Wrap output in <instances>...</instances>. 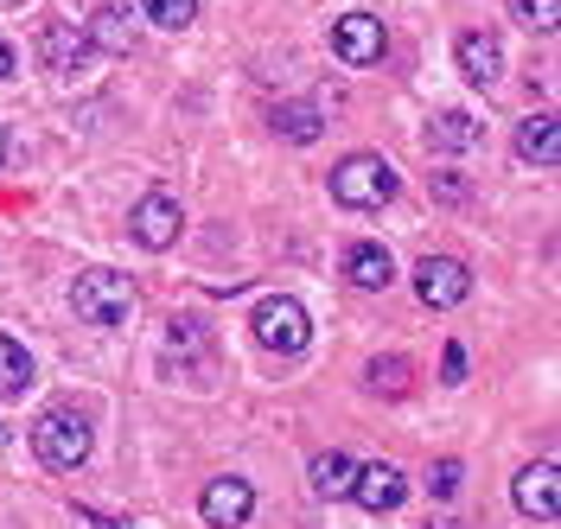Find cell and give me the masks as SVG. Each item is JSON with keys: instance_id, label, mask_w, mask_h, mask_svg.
<instances>
[{"instance_id": "obj_22", "label": "cell", "mask_w": 561, "mask_h": 529, "mask_svg": "<svg viewBox=\"0 0 561 529\" xmlns=\"http://www.w3.org/2000/svg\"><path fill=\"white\" fill-rule=\"evenodd\" d=\"M167 352H173V357H205V325H198V319H173Z\"/></svg>"}, {"instance_id": "obj_21", "label": "cell", "mask_w": 561, "mask_h": 529, "mask_svg": "<svg viewBox=\"0 0 561 529\" xmlns=\"http://www.w3.org/2000/svg\"><path fill=\"white\" fill-rule=\"evenodd\" d=\"M140 13H147L153 26H167V33H185V26L198 20V0H140Z\"/></svg>"}, {"instance_id": "obj_31", "label": "cell", "mask_w": 561, "mask_h": 529, "mask_svg": "<svg viewBox=\"0 0 561 529\" xmlns=\"http://www.w3.org/2000/svg\"><path fill=\"white\" fill-rule=\"evenodd\" d=\"M0 440H7V427H0Z\"/></svg>"}, {"instance_id": "obj_10", "label": "cell", "mask_w": 561, "mask_h": 529, "mask_svg": "<svg viewBox=\"0 0 561 529\" xmlns=\"http://www.w3.org/2000/svg\"><path fill=\"white\" fill-rule=\"evenodd\" d=\"M351 497H357L364 510H377V517H383V510H396V504L409 497V479H402L396 465H383V459H377V465H357V479H351Z\"/></svg>"}, {"instance_id": "obj_8", "label": "cell", "mask_w": 561, "mask_h": 529, "mask_svg": "<svg viewBox=\"0 0 561 529\" xmlns=\"http://www.w3.org/2000/svg\"><path fill=\"white\" fill-rule=\"evenodd\" d=\"M179 223H185V217H179V205L167 198V192H147V198L135 205V217H128V230H135L140 249H173Z\"/></svg>"}, {"instance_id": "obj_17", "label": "cell", "mask_w": 561, "mask_h": 529, "mask_svg": "<svg viewBox=\"0 0 561 529\" xmlns=\"http://www.w3.org/2000/svg\"><path fill=\"white\" fill-rule=\"evenodd\" d=\"M307 479H313V497H351V479H357V465L345 453H319L307 465Z\"/></svg>"}, {"instance_id": "obj_15", "label": "cell", "mask_w": 561, "mask_h": 529, "mask_svg": "<svg viewBox=\"0 0 561 529\" xmlns=\"http://www.w3.org/2000/svg\"><path fill=\"white\" fill-rule=\"evenodd\" d=\"M345 275H351V287H364V294H383V287L396 281V268H389V249L357 243V249L345 255Z\"/></svg>"}, {"instance_id": "obj_9", "label": "cell", "mask_w": 561, "mask_h": 529, "mask_svg": "<svg viewBox=\"0 0 561 529\" xmlns=\"http://www.w3.org/2000/svg\"><path fill=\"white\" fill-rule=\"evenodd\" d=\"M198 510H205L210 529H237V524H249L255 492H249V479H210L205 497H198Z\"/></svg>"}, {"instance_id": "obj_6", "label": "cell", "mask_w": 561, "mask_h": 529, "mask_svg": "<svg viewBox=\"0 0 561 529\" xmlns=\"http://www.w3.org/2000/svg\"><path fill=\"white\" fill-rule=\"evenodd\" d=\"M511 497H517V510H524V517L556 524V517H561V472H556V459L524 465V472H517V485H511Z\"/></svg>"}, {"instance_id": "obj_4", "label": "cell", "mask_w": 561, "mask_h": 529, "mask_svg": "<svg viewBox=\"0 0 561 529\" xmlns=\"http://www.w3.org/2000/svg\"><path fill=\"white\" fill-rule=\"evenodd\" d=\"M249 325H255V345H262V352H280V357H300L307 352V338H313L307 307L287 300V294H268V300L249 313Z\"/></svg>"}, {"instance_id": "obj_24", "label": "cell", "mask_w": 561, "mask_h": 529, "mask_svg": "<svg viewBox=\"0 0 561 529\" xmlns=\"http://www.w3.org/2000/svg\"><path fill=\"white\" fill-rule=\"evenodd\" d=\"M427 192H434L440 205H466V192H472V185H466L459 173H434V179H427Z\"/></svg>"}, {"instance_id": "obj_27", "label": "cell", "mask_w": 561, "mask_h": 529, "mask_svg": "<svg viewBox=\"0 0 561 529\" xmlns=\"http://www.w3.org/2000/svg\"><path fill=\"white\" fill-rule=\"evenodd\" d=\"M20 71V58H13V45H7V38H0V83H7V77Z\"/></svg>"}, {"instance_id": "obj_19", "label": "cell", "mask_w": 561, "mask_h": 529, "mask_svg": "<svg viewBox=\"0 0 561 529\" xmlns=\"http://www.w3.org/2000/svg\"><path fill=\"white\" fill-rule=\"evenodd\" d=\"M319 128H325V122H319V108L313 103H280L275 108V135H287V141H319Z\"/></svg>"}, {"instance_id": "obj_25", "label": "cell", "mask_w": 561, "mask_h": 529, "mask_svg": "<svg viewBox=\"0 0 561 529\" xmlns=\"http://www.w3.org/2000/svg\"><path fill=\"white\" fill-rule=\"evenodd\" d=\"M459 479H466V472H459V459H440V465L427 472V485H434V497H454V492H459Z\"/></svg>"}, {"instance_id": "obj_3", "label": "cell", "mask_w": 561, "mask_h": 529, "mask_svg": "<svg viewBox=\"0 0 561 529\" xmlns=\"http://www.w3.org/2000/svg\"><path fill=\"white\" fill-rule=\"evenodd\" d=\"M33 447L51 472H77V465L90 459V422H83L77 409H45L33 422Z\"/></svg>"}, {"instance_id": "obj_29", "label": "cell", "mask_w": 561, "mask_h": 529, "mask_svg": "<svg viewBox=\"0 0 561 529\" xmlns=\"http://www.w3.org/2000/svg\"><path fill=\"white\" fill-rule=\"evenodd\" d=\"M0 160H7V135H0Z\"/></svg>"}, {"instance_id": "obj_2", "label": "cell", "mask_w": 561, "mask_h": 529, "mask_svg": "<svg viewBox=\"0 0 561 529\" xmlns=\"http://www.w3.org/2000/svg\"><path fill=\"white\" fill-rule=\"evenodd\" d=\"M332 198L351 205V211H377V205L396 198V166L383 153H351L345 166L332 173Z\"/></svg>"}, {"instance_id": "obj_30", "label": "cell", "mask_w": 561, "mask_h": 529, "mask_svg": "<svg viewBox=\"0 0 561 529\" xmlns=\"http://www.w3.org/2000/svg\"><path fill=\"white\" fill-rule=\"evenodd\" d=\"M427 529H454V524H427Z\"/></svg>"}, {"instance_id": "obj_28", "label": "cell", "mask_w": 561, "mask_h": 529, "mask_svg": "<svg viewBox=\"0 0 561 529\" xmlns=\"http://www.w3.org/2000/svg\"><path fill=\"white\" fill-rule=\"evenodd\" d=\"M83 517H90V524H96V529H122V524H108V517H96V510H83Z\"/></svg>"}, {"instance_id": "obj_23", "label": "cell", "mask_w": 561, "mask_h": 529, "mask_svg": "<svg viewBox=\"0 0 561 529\" xmlns=\"http://www.w3.org/2000/svg\"><path fill=\"white\" fill-rule=\"evenodd\" d=\"M517 13H524L536 33H556L561 26V0H517Z\"/></svg>"}, {"instance_id": "obj_26", "label": "cell", "mask_w": 561, "mask_h": 529, "mask_svg": "<svg viewBox=\"0 0 561 529\" xmlns=\"http://www.w3.org/2000/svg\"><path fill=\"white\" fill-rule=\"evenodd\" d=\"M440 370H447V383H466V352H459V345H447V357H440Z\"/></svg>"}, {"instance_id": "obj_12", "label": "cell", "mask_w": 561, "mask_h": 529, "mask_svg": "<svg viewBox=\"0 0 561 529\" xmlns=\"http://www.w3.org/2000/svg\"><path fill=\"white\" fill-rule=\"evenodd\" d=\"M83 38H90V51H128V45H135V13L115 7V0H103V7L83 20Z\"/></svg>"}, {"instance_id": "obj_13", "label": "cell", "mask_w": 561, "mask_h": 529, "mask_svg": "<svg viewBox=\"0 0 561 529\" xmlns=\"http://www.w3.org/2000/svg\"><path fill=\"white\" fill-rule=\"evenodd\" d=\"M459 71H466V83L491 90L497 71H504V45H497L491 33H459Z\"/></svg>"}, {"instance_id": "obj_11", "label": "cell", "mask_w": 561, "mask_h": 529, "mask_svg": "<svg viewBox=\"0 0 561 529\" xmlns=\"http://www.w3.org/2000/svg\"><path fill=\"white\" fill-rule=\"evenodd\" d=\"M38 58H45V71H83V58H90V38H83V26H70V20H51L45 33H38Z\"/></svg>"}, {"instance_id": "obj_14", "label": "cell", "mask_w": 561, "mask_h": 529, "mask_svg": "<svg viewBox=\"0 0 561 529\" xmlns=\"http://www.w3.org/2000/svg\"><path fill=\"white\" fill-rule=\"evenodd\" d=\"M517 153H524V160H536V166H556V160H561L556 115H529V122H517Z\"/></svg>"}, {"instance_id": "obj_5", "label": "cell", "mask_w": 561, "mask_h": 529, "mask_svg": "<svg viewBox=\"0 0 561 529\" xmlns=\"http://www.w3.org/2000/svg\"><path fill=\"white\" fill-rule=\"evenodd\" d=\"M415 294L434 307V313H447V307H459V300L472 294V268H466V262H454V255H421Z\"/></svg>"}, {"instance_id": "obj_20", "label": "cell", "mask_w": 561, "mask_h": 529, "mask_svg": "<svg viewBox=\"0 0 561 529\" xmlns=\"http://www.w3.org/2000/svg\"><path fill=\"white\" fill-rule=\"evenodd\" d=\"M26 383H33V357H26V345L0 338V395H26Z\"/></svg>"}, {"instance_id": "obj_7", "label": "cell", "mask_w": 561, "mask_h": 529, "mask_svg": "<svg viewBox=\"0 0 561 529\" xmlns=\"http://www.w3.org/2000/svg\"><path fill=\"white\" fill-rule=\"evenodd\" d=\"M332 45L345 65H377L383 58V20L377 13H339L332 20Z\"/></svg>"}, {"instance_id": "obj_16", "label": "cell", "mask_w": 561, "mask_h": 529, "mask_svg": "<svg viewBox=\"0 0 561 529\" xmlns=\"http://www.w3.org/2000/svg\"><path fill=\"white\" fill-rule=\"evenodd\" d=\"M472 141H479V122H472L466 108H440V115L427 122V147H434V153H466Z\"/></svg>"}, {"instance_id": "obj_18", "label": "cell", "mask_w": 561, "mask_h": 529, "mask_svg": "<svg viewBox=\"0 0 561 529\" xmlns=\"http://www.w3.org/2000/svg\"><path fill=\"white\" fill-rule=\"evenodd\" d=\"M409 377H415L409 357H370L364 364V389L370 395H409Z\"/></svg>"}, {"instance_id": "obj_1", "label": "cell", "mask_w": 561, "mask_h": 529, "mask_svg": "<svg viewBox=\"0 0 561 529\" xmlns=\"http://www.w3.org/2000/svg\"><path fill=\"white\" fill-rule=\"evenodd\" d=\"M70 307H77L83 325H128V313H135V281L115 275V268H83L70 281Z\"/></svg>"}]
</instances>
